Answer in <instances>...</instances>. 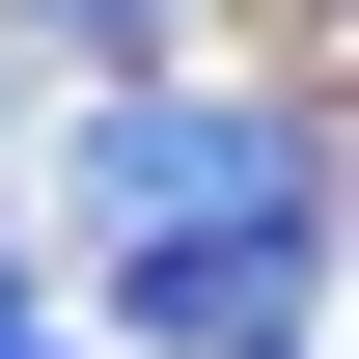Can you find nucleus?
I'll use <instances>...</instances> for the list:
<instances>
[{
    "label": "nucleus",
    "instance_id": "obj_5",
    "mask_svg": "<svg viewBox=\"0 0 359 359\" xmlns=\"http://www.w3.org/2000/svg\"><path fill=\"white\" fill-rule=\"evenodd\" d=\"M28 359H83V332H28Z\"/></svg>",
    "mask_w": 359,
    "mask_h": 359
},
{
    "label": "nucleus",
    "instance_id": "obj_3",
    "mask_svg": "<svg viewBox=\"0 0 359 359\" xmlns=\"http://www.w3.org/2000/svg\"><path fill=\"white\" fill-rule=\"evenodd\" d=\"M55 28H166V0H55Z\"/></svg>",
    "mask_w": 359,
    "mask_h": 359
},
{
    "label": "nucleus",
    "instance_id": "obj_2",
    "mask_svg": "<svg viewBox=\"0 0 359 359\" xmlns=\"http://www.w3.org/2000/svg\"><path fill=\"white\" fill-rule=\"evenodd\" d=\"M138 359H332V249H138Z\"/></svg>",
    "mask_w": 359,
    "mask_h": 359
},
{
    "label": "nucleus",
    "instance_id": "obj_4",
    "mask_svg": "<svg viewBox=\"0 0 359 359\" xmlns=\"http://www.w3.org/2000/svg\"><path fill=\"white\" fill-rule=\"evenodd\" d=\"M0 359H28V276H0Z\"/></svg>",
    "mask_w": 359,
    "mask_h": 359
},
{
    "label": "nucleus",
    "instance_id": "obj_1",
    "mask_svg": "<svg viewBox=\"0 0 359 359\" xmlns=\"http://www.w3.org/2000/svg\"><path fill=\"white\" fill-rule=\"evenodd\" d=\"M83 222L111 249H332V138H304V83H111Z\"/></svg>",
    "mask_w": 359,
    "mask_h": 359
}]
</instances>
